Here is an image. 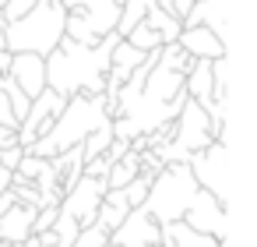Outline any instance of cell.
<instances>
[{
    "instance_id": "obj_27",
    "label": "cell",
    "mask_w": 257,
    "mask_h": 247,
    "mask_svg": "<svg viewBox=\"0 0 257 247\" xmlns=\"http://www.w3.org/2000/svg\"><path fill=\"white\" fill-rule=\"evenodd\" d=\"M218 247H232V240H218Z\"/></svg>"
},
{
    "instance_id": "obj_17",
    "label": "cell",
    "mask_w": 257,
    "mask_h": 247,
    "mask_svg": "<svg viewBox=\"0 0 257 247\" xmlns=\"http://www.w3.org/2000/svg\"><path fill=\"white\" fill-rule=\"evenodd\" d=\"M138 173H141V155H138L134 148H127V155L109 166V173H106V191H123Z\"/></svg>"
},
{
    "instance_id": "obj_3",
    "label": "cell",
    "mask_w": 257,
    "mask_h": 247,
    "mask_svg": "<svg viewBox=\"0 0 257 247\" xmlns=\"http://www.w3.org/2000/svg\"><path fill=\"white\" fill-rule=\"evenodd\" d=\"M64 22H67V11H64L60 0H36V8L25 18L4 25V50L11 57L15 53H36L46 60L64 39Z\"/></svg>"
},
{
    "instance_id": "obj_22",
    "label": "cell",
    "mask_w": 257,
    "mask_h": 247,
    "mask_svg": "<svg viewBox=\"0 0 257 247\" xmlns=\"http://www.w3.org/2000/svg\"><path fill=\"white\" fill-rule=\"evenodd\" d=\"M57 215H60V208H57V205L39 208V212H36V219H32V233H50V229H53V222H57Z\"/></svg>"
},
{
    "instance_id": "obj_13",
    "label": "cell",
    "mask_w": 257,
    "mask_h": 247,
    "mask_svg": "<svg viewBox=\"0 0 257 247\" xmlns=\"http://www.w3.org/2000/svg\"><path fill=\"white\" fill-rule=\"evenodd\" d=\"M176 46H180L190 60H218V57H225V53H229V46H225L211 29H204V25L183 29V32H180V39H176Z\"/></svg>"
},
{
    "instance_id": "obj_8",
    "label": "cell",
    "mask_w": 257,
    "mask_h": 247,
    "mask_svg": "<svg viewBox=\"0 0 257 247\" xmlns=\"http://www.w3.org/2000/svg\"><path fill=\"white\" fill-rule=\"evenodd\" d=\"M180 222H187L190 229H197V233H204V236H211V240H229V233H232L229 208H225L222 201H215L208 191H197V194H194V201H190V208L183 212Z\"/></svg>"
},
{
    "instance_id": "obj_29",
    "label": "cell",
    "mask_w": 257,
    "mask_h": 247,
    "mask_svg": "<svg viewBox=\"0 0 257 247\" xmlns=\"http://www.w3.org/2000/svg\"><path fill=\"white\" fill-rule=\"evenodd\" d=\"M116 4H123V0H116Z\"/></svg>"
},
{
    "instance_id": "obj_12",
    "label": "cell",
    "mask_w": 257,
    "mask_h": 247,
    "mask_svg": "<svg viewBox=\"0 0 257 247\" xmlns=\"http://www.w3.org/2000/svg\"><path fill=\"white\" fill-rule=\"evenodd\" d=\"M197 4V0H123L120 4V25H116V36L123 39L141 18H145V11L148 8H162V11H169V15H176L180 22L187 18V11Z\"/></svg>"
},
{
    "instance_id": "obj_2",
    "label": "cell",
    "mask_w": 257,
    "mask_h": 247,
    "mask_svg": "<svg viewBox=\"0 0 257 247\" xmlns=\"http://www.w3.org/2000/svg\"><path fill=\"white\" fill-rule=\"evenodd\" d=\"M106 124H109V117H106V96H74V99L64 103V110L53 120V127L29 152L39 155V159H53V155L67 152V148L81 145L92 131H99Z\"/></svg>"
},
{
    "instance_id": "obj_10",
    "label": "cell",
    "mask_w": 257,
    "mask_h": 247,
    "mask_svg": "<svg viewBox=\"0 0 257 247\" xmlns=\"http://www.w3.org/2000/svg\"><path fill=\"white\" fill-rule=\"evenodd\" d=\"M113 247H155L159 243V222L145 208H131V215L109 233Z\"/></svg>"
},
{
    "instance_id": "obj_6",
    "label": "cell",
    "mask_w": 257,
    "mask_h": 247,
    "mask_svg": "<svg viewBox=\"0 0 257 247\" xmlns=\"http://www.w3.org/2000/svg\"><path fill=\"white\" fill-rule=\"evenodd\" d=\"M187 166H190V177L197 180V187L208 191L215 201H222L229 208V194H232V187H229V177H232V152H229V145L211 141L204 152L190 155Z\"/></svg>"
},
{
    "instance_id": "obj_18",
    "label": "cell",
    "mask_w": 257,
    "mask_h": 247,
    "mask_svg": "<svg viewBox=\"0 0 257 247\" xmlns=\"http://www.w3.org/2000/svg\"><path fill=\"white\" fill-rule=\"evenodd\" d=\"M109 141H113V124H106V127H99V131H92L85 141H81V159L85 162H92V159H99V155H106V148H109Z\"/></svg>"
},
{
    "instance_id": "obj_25",
    "label": "cell",
    "mask_w": 257,
    "mask_h": 247,
    "mask_svg": "<svg viewBox=\"0 0 257 247\" xmlns=\"http://www.w3.org/2000/svg\"><path fill=\"white\" fill-rule=\"evenodd\" d=\"M8 67H11V53H8V50H0V78L8 74Z\"/></svg>"
},
{
    "instance_id": "obj_7",
    "label": "cell",
    "mask_w": 257,
    "mask_h": 247,
    "mask_svg": "<svg viewBox=\"0 0 257 247\" xmlns=\"http://www.w3.org/2000/svg\"><path fill=\"white\" fill-rule=\"evenodd\" d=\"M64 103H67V99H64V96H57V92H50V89H46V92H39V96L32 99V106H29L25 120L18 124L15 141H18V145L29 152V148H32V145H36V141H39V138H43V134L53 127V120L60 117Z\"/></svg>"
},
{
    "instance_id": "obj_20",
    "label": "cell",
    "mask_w": 257,
    "mask_h": 247,
    "mask_svg": "<svg viewBox=\"0 0 257 247\" xmlns=\"http://www.w3.org/2000/svg\"><path fill=\"white\" fill-rule=\"evenodd\" d=\"M106 243H109V233H106L102 226H85V229L74 236L71 247H106Z\"/></svg>"
},
{
    "instance_id": "obj_19",
    "label": "cell",
    "mask_w": 257,
    "mask_h": 247,
    "mask_svg": "<svg viewBox=\"0 0 257 247\" xmlns=\"http://www.w3.org/2000/svg\"><path fill=\"white\" fill-rule=\"evenodd\" d=\"M148 184H152V173H145V170H141V173L123 187V198H127V205H131V208H141V205H145V198H148Z\"/></svg>"
},
{
    "instance_id": "obj_11",
    "label": "cell",
    "mask_w": 257,
    "mask_h": 247,
    "mask_svg": "<svg viewBox=\"0 0 257 247\" xmlns=\"http://www.w3.org/2000/svg\"><path fill=\"white\" fill-rule=\"evenodd\" d=\"M8 78L29 99H36L39 92H46V60L36 57V53H15L11 57V67H8Z\"/></svg>"
},
{
    "instance_id": "obj_23",
    "label": "cell",
    "mask_w": 257,
    "mask_h": 247,
    "mask_svg": "<svg viewBox=\"0 0 257 247\" xmlns=\"http://www.w3.org/2000/svg\"><path fill=\"white\" fill-rule=\"evenodd\" d=\"M22 159H25V148H22V145H8V148H0V166H4L8 173H15Z\"/></svg>"
},
{
    "instance_id": "obj_24",
    "label": "cell",
    "mask_w": 257,
    "mask_h": 247,
    "mask_svg": "<svg viewBox=\"0 0 257 247\" xmlns=\"http://www.w3.org/2000/svg\"><path fill=\"white\" fill-rule=\"evenodd\" d=\"M0 127H8V131H18V120L11 113V103H8V92L4 85H0Z\"/></svg>"
},
{
    "instance_id": "obj_21",
    "label": "cell",
    "mask_w": 257,
    "mask_h": 247,
    "mask_svg": "<svg viewBox=\"0 0 257 247\" xmlns=\"http://www.w3.org/2000/svg\"><path fill=\"white\" fill-rule=\"evenodd\" d=\"M32 8H36V0H8V4L0 8V18H4V25H8V22H18V18H25Z\"/></svg>"
},
{
    "instance_id": "obj_15",
    "label": "cell",
    "mask_w": 257,
    "mask_h": 247,
    "mask_svg": "<svg viewBox=\"0 0 257 247\" xmlns=\"http://www.w3.org/2000/svg\"><path fill=\"white\" fill-rule=\"evenodd\" d=\"M127 215H131V205H127L123 191H106V194H102V205H99V212H95V226H102L106 233H113Z\"/></svg>"
},
{
    "instance_id": "obj_28",
    "label": "cell",
    "mask_w": 257,
    "mask_h": 247,
    "mask_svg": "<svg viewBox=\"0 0 257 247\" xmlns=\"http://www.w3.org/2000/svg\"><path fill=\"white\" fill-rule=\"evenodd\" d=\"M4 4H8V0H0V8H4Z\"/></svg>"
},
{
    "instance_id": "obj_30",
    "label": "cell",
    "mask_w": 257,
    "mask_h": 247,
    "mask_svg": "<svg viewBox=\"0 0 257 247\" xmlns=\"http://www.w3.org/2000/svg\"><path fill=\"white\" fill-rule=\"evenodd\" d=\"M106 247H113V243H106Z\"/></svg>"
},
{
    "instance_id": "obj_5",
    "label": "cell",
    "mask_w": 257,
    "mask_h": 247,
    "mask_svg": "<svg viewBox=\"0 0 257 247\" xmlns=\"http://www.w3.org/2000/svg\"><path fill=\"white\" fill-rule=\"evenodd\" d=\"M67 22H64V39L95 46L120 25V4L116 0H60Z\"/></svg>"
},
{
    "instance_id": "obj_26",
    "label": "cell",
    "mask_w": 257,
    "mask_h": 247,
    "mask_svg": "<svg viewBox=\"0 0 257 247\" xmlns=\"http://www.w3.org/2000/svg\"><path fill=\"white\" fill-rule=\"evenodd\" d=\"M0 50H4V18H0Z\"/></svg>"
},
{
    "instance_id": "obj_1",
    "label": "cell",
    "mask_w": 257,
    "mask_h": 247,
    "mask_svg": "<svg viewBox=\"0 0 257 247\" xmlns=\"http://www.w3.org/2000/svg\"><path fill=\"white\" fill-rule=\"evenodd\" d=\"M120 43L116 32L99 39L95 46H81L71 39H60V46L46 57V89L74 99V96H102L113 46Z\"/></svg>"
},
{
    "instance_id": "obj_9",
    "label": "cell",
    "mask_w": 257,
    "mask_h": 247,
    "mask_svg": "<svg viewBox=\"0 0 257 247\" xmlns=\"http://www.w3.org/2000/svg\"><path fill=\"white\" fill-rule=\"evenodd\" d=\"M102 194H106V180H95V177H81L64 198H60V212L71 215L81 229L85 226H95V212L102 205Z\"/></svg>"
},
{
    "instance_id": "obj_16",
    "label": "cell",
    "mask_w": 257,
    "mask_h": 247,
    "mask_svg": "<svg viewBox=\"0 0 257 247\" xmlns=\"http://www.w3.org/2000/svg\"><path fill=\"white\" fill-rule=\"evenodd\" d=\"M141 22H145V25H148V29H152L166 46H169V43H176V39H180V32H183L180 18H176V15H169V11H162V8H148Z\"/></svg>"
},
{
    "instance_id": "obj_14",
    "label": "cell",
    "mask_w": 257,
    "mask_h": 247,
    "mask_svg": "<svg viewBox=\"0 0 257 247\" xmlns=\"http://www.w3.org/2000/svg\"><path fill=\"white\" fill-rule=\"evenodd\" d=\"M39 208L32 205H15L0 215V247L4 243H25L32 236V219H36Z\"/></svg>"
},
{
    "instance_id": "obj_4",
    "label": "cell",
    "mask_w": 257,
    "mask_h": 247,
    "mask_svg": "<svg viewBox=\"0 0 257 247\" xmlns=\"http://www.w3.org/2000/svg\"><path fill=\"white\" fill-rule=\"evenodd\" d=\"M197 191H201V187H197V180L190 177V166H187V162H173V166H162V170L152 177L148 198H145L141 208H145L159 226L180 222Z\"/></svg>"
}]
</instances>
